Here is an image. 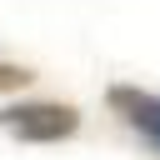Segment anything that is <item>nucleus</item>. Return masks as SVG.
<instances>
[{
    "label": "nucleus",
    "mask_w": 160,
    "mask_h": 160,
    "mask_svg": "<svg viewBox=\"0 0 160 160\" xmlns=\"http://www.w3.org/2000/svg\"><path fill=\"white\" fill-rule=\"evenodd\" d=\"M0 130L20 145H60L80 130V110L65 100H20L0 110Z\"/></svg>",
    "instance_id": "f257e3e1"
},
{
    "label": "nucleus",
    "mask_w": 160,
    "mask_h": 160,
    "mask_svg": "<svg viewBox=\"0 0 160 160\" xmlns=\"http://www.w3.org/2000/svg\"><path fill=\"white\" fill-rule=\"evenodd\" d=\"M105 105H110L150 150H160V95H150V90H140V85H110V90H105Z\"/></svg>",
    "instance_id": "f03ea898"
},
{
    "label": "nucleus",
    "mask_w": 160,
    "mask_h": 160,
    "mask_svg": "<svg viewBox=\"0 0 160 160\" xmlns=\"http://www.w3.org/2000/svg\"><path fill=\"white\" fill-rule=\"evenodd\" d=\"M25 85H35V70L30 65H0V95L5 90H25Z\"/></svg>",
    "instance_id": "7ed1b4c3"
}]
</instances>
